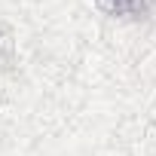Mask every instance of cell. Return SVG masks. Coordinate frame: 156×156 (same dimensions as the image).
I'll use <instances>...</instances> for the list:
<instances>
[{"label": "cell", "mask_w": 156, "mask_h": 156, "mask_svg": "<svg viewBox=\"0 0 156 156\" xmlns=\"http://www.w3.org/2000/svg\"><path fill=\"white\" fill-rule=\"evenodd\" d=\"M156 0H110V12L119 19H141L150 12Z\"/></svg>", "instance_id": "1"}, {"label": "cell", "mask_w": 156, "mask_h": 156, "mask_svg": "<svg viewBox=\"0 0 156 156\" xmlns=\"http://www.w3.org/2000/svg\"><path fill=\"white\" fill-rule=\"evenodd\" d=\"M3 58H6V34L0 31V61H3Z\"/></svg>", "instance_id": "2"}]
</instances>
